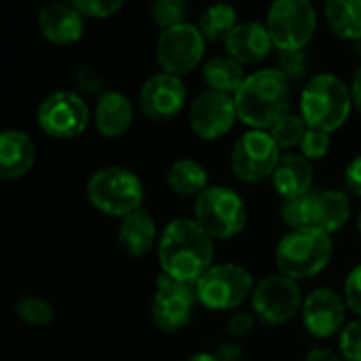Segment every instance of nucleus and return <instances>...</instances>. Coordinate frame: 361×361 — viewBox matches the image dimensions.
Returning <instances> with one entry per match:
<instances>
[{
  "instance_id": "58836bf2",
  "label": "nucleus",
  "mask_w": 361,
  "mask_h": 361,
  "mask_svg": "<svg viewBox=\"0 0 361 361\" xmlns=\"http://www.w3.org/2000/svg\"><path fill=\"white\" fill-rule=\"evenodd\" d=\"M345 184H347V188L353 195L361 197V157H355L347 165V169H345Z\"/></svg>"
},
{
  "instance_id": "c03bdc74",
  "label": "nucleus",
  "mask_w": 361,
  "mask_h": 361,
  "mask_svg": "<svg viewBox=\"0 0 361 361\" xmlns=\"http://www.w3.org/2000/svg\"><path fill=\"white\" fill-rule=\"evenodd\" d=\"M357 228H360V235H361V212H360V218H357Z\"/></svg>"
},
{
  "instance_id": "a211bd4d",
  "label": "nucleus",
  "mask_w": 361,
  "mask_h": 361,
  "mask_svg": "<svg viewBox=\"0 0 361 361\" xmlns=\"http://www.w3.org/2000/svg\"><path fill=\"white\" fill-rule=\"evenodd\" d=\"M224 47L228 55L239 63H258L271 53L275 44L267 23L239 21V25L226 36Z\"/></svg>"
},
{
  "instance_id": "c85d7f7f",
  "label": "nucleus",
  "mask_w": 361,
  "mask_h": 361,
  "mask_svg": "<svg viewBox=\"0 0 361 361\" xmlns=\"http://www.w3.org/2000/svg\"><path fill=\"white\" fill-rule=\"evenodd\" d=\"M15 313L25 326H32V328H44V326L53 324V319H55L53 305L40 296H25V298L17 300Z\"/></svg>"
},
{
  "instance_id": "393cba45",
  "label": "nucleus",
  "mask_w": 361,
  "mask_h": 361,
  "mask_svg": "<svg viewBox=\"0 0 361 361\" xmlns=\"http://www.w3.org/2000/svg\"><path fill=\"white\" fill-rule=\"evenodd\" d=\"M205 167L195 159H178L167 169V184L182 197H201L209 186Z\"/></svg>"
},
{
  "instance_id": "a19ab883",
  "label": "nucleus",
  "mask_w": 361,
  "mask_h": 361,
  "mask_svg": "<svg viewBox=\"0 0 361 361\" xmlns=\"http://www.w3.org/2000/svg\"><path fill=\"white\" fill-rule=\"evenodd\" d=\"M305 361H343V357L338 355V353H334V351H330V349H313Z\"/></svg>"
},
{
  "instance_id": "1a4fd4ad",
  "label": "nucleus",
  "mask_w": 361,
  "mask_h": 361,
  "mask_svg": "<svg viewBox=\"0 0 361 361\" xmlns=\"http://www.w3.org/2000/svg\"><path fill=\"white\" fill-rule=\"evenodd\" d=\"M281 157V148L269 131L252 129L235 142L231 152V169L243 182H262L273 178Z\"/></svg>"
},
{
  "instance_id": "a878e982",
  "label": "nucleus",
  "mask_w": 361,
  "mask_h": 361,
  "mask_svg": "<svg viewBox=\"0 0 361 361\" xmlns=\"http://www.w3.org/2000/svg\"><path fill=\"white\" fill-rule=\"evenodd\" d=\"M324 13L336 36L361 40V0H328Z\"/></svg>"
},
{
  "instance_id": "f257e3e1",
  "label": "nucleus",
  "mask_w": 361,
  "mask_h": 361,
  "mask_svg": "<svg viewBox=\"0 0 361 361\" xmlns=\"http://www.w3.org/2000/svg\"><path fill=\"white\" fill-rule=\"evenodd\" d=\"M161 273L186 286H197L214 267V239L190 218L169 222L159 239Z\"/></svg>"
},
{
  "instance_id": "4468645a",
  "label": "nucleus",
  "mask_w": 361,
  "mask_h": 361,
  "mask_svg": "<svg viewBox=\"0 0 361 361\" xmlns=\"http://www.w3.org/2000/svg\"><path fill=\"white\" fill-rule=\"evenodd\" d=\"M235 99L226 93L203 91L188 108V121L192 131L203 140H218L228 133L237 121Z\"/></svg>"
},
{
  "instance_id": "bb28decb",
  "label": "nucleus",
  "mask_w": 361,
  "mask_h": 361,
  "mask_svg": "<svg viewBox=\"0 0 361 361\" xmlns=\"http://www.w3.org/2000/svg\"><path fill=\"white\" fill-rule=\"evenodd\" d=\"M197 25L203 32L205 40H226V36L239 25V13L235 6L224 2L209 4L201 13Z\"/></svg>"
},
{
  "instance_id": "20e7f679",
  "label": "nucleus",
  "mask_w": 361,
  "mask_h": 361,
  "mask_svg": "<svg viewBox=\"0 0 361 361\" xmlns=\"http://www.w3.org/2000/svg\"><path fill=\"white\" fill-rule=\"evenodd\" d=\"M332 237L319 228L286 233L275 247V262L281 275L298 281L322 273L332 260Z\"/></svg>"
},
{
  "instance_id": "6ab92c4d",
  "label": "nucleus",
  "mask_w": 361,
  "mask_h": 361,
  "mask_svg": "<svg viewBox=\"0 0 361 361\" xmlns=\"http://www.w3.org/2000/svg\"><path fill=\"white\" fill-rule=\"evenodd\" d=\"M36 161L32 137L21 129H6L0 135V178L17 180L25 176Z\"/></svg>"
},
{
  "instance_id": "4c0bfd02",
  "label": "nucleus",
  "mask_w": 361,
  "mask_h": 361,
  "mask_svg": "<svg viewBox=\"0 0 361 361\" xmlns=\"http://www.w3.org/2000/svg\"><path fill=\"white\" fill-rule=\"evenodd\" d=\"M256 324H258V317L256 313H235L228 324H226V332L233 336V338H245L250 336L254 330H256Z\"/></svg>"
},
{
  "instance_id": "b1692460",
  "label": "nucleus",
  "mask_w": 361,
  "mask_h": 361,
  "mask_svg": "<svg viewBox=\"0 0 361 361\" xmlns=\"http://www.w3.org/2000/svg\"><path fill=\"white\" fill-rule=\"evenodd\" d=\"M203 78L209 91L228 95V93H237L247 76L243 72V63H239L231 55H214L203 66Z\"/></svg>"
},
{
  "instance_id": "39448f33",
  "label": "nucleus",
  "mask_w": 361,
  "mask_h": 361,
  "mask_svg": "<svg viewBox=\"0 0 361 361\" xmlns=\"http://www.w3.org/2000/svg\"><path fill=\"white\" fill-rule=\"evenodd\" d=\"M87 199L102 214L125 218L142 209L144 186L131 169L108 165L91 173L87 182Z\"/></svg>"
},
{
  "instance_id": "423d86ee",
  "label": "nucleus",
  "mask_w": 361,
  "mask_h": 361,
  "mask_svg": "<svg viewBox=\"0 0 361 361\" xmlns=\"http://www.w3.org/2000/svg\"><path fill=\"white\" fill-rule=\"evenodd\" d=\"M195 220L212 239H231L245 228L247 209L241 195L228 186H209L195 201Z\"/></svg>"
},
{
  "instance_id": "72a5a7b5",
  "label": "nucleus",
  "mask_w": 361,
  "mask_h": 361,
  "mask_svg": "<svg viewBox=\"0 0 361 361\" xmlns=\"http://www.w3.org/2000/svg\"><path fill=\"white\" fill-rule=\"evenodd\" d=\"M341 355L349 361H361V317L341 332Z\"/></svg>"
},
{
  "instance_id": "9d476101",
  "label": "nucleus",
  "mask_w": 361,
  "mask_h": 361,
  "mask_svg": "<svg viewBox=\"0 0 361 361\" xmlns=\"http://www.w3.org/2000/svg\"><path fill=\"white\" fill-rule=\"evenodd\" d=\"M40 129L55 140H72L89 125V106L76 91L59 89L49 93L38 106Z\"/></svg>"
},
{
  "instance_id": "aec40b11",
  "label": "nucleus",
  "mask_w": 361,
  "mask_h": 361,
  "mask_svg": "<svg viewBox=\"0 0 361 361\" xmlns=\"http://www.w3.org/2000/svg\"><path fill=\"white\" fill-rule=\"evenodd\" d=\"M313 165L307 157L288 152L281 157L279 165L273 173V186L283 197V201L298 199L302 195L311 192L313 186Z\"/></svg>"
},
{
  "instance_id": "ddd939ff",
  "label": "nucleus",
  "mask_w": 361,
  "mask_h": 361,
  "mask_svg": "<svg viewBox=\"0 0 361 361\" xmlns=\"http://www.w3.org/2000/svg\"><path fill=\"white\" fill-rule=\"evenodd\" d=\"M197 302L199 298L195 286L178 283L161 273L150 305L152 324L163 332H178L190 324Z\"/></svg>"
},
{
  "instance_id": "dca6fc26",
  "label": "nucleus",
  "mask_w": 361,
  "mask_h": 361,
  "mask_svg": "<svg viewBox=\"0 0 361 361\" xmlns=\"http://www.w3.org/2000/svg\"><path fill=\"white\" fill-rule=\"evenodd\" d=\"M186 104V87L180 76L159 72L146 78L140 91V108L152 121L173 118Z\"/></svg>"
},
{
  "instance_id": "2eb2a0df",
  "label": "nucleus",
  "mask_w": 361,
  "mask_h": 361,
  "mask_svg": "<svg viewBox=\"0 0 361 361\" xmlns=\"http://www.w3.org/2000/svg\"><path fill=\"white\" fill-rule=\"evenodd\" d=\"M302 324L315 338H330L345 330V315L347 302L332 288H317L313 290L302 305Z\"/></svg>"
},
{
  "instance_id": "473e14b6",
  "label": "nucleus",
  "mask_w": 361,
  "mask_h": 361,
  "mask_svg": "<svg viewBox=\"0 0 361 361\" xmlns=\"http://www.w3.org/2000/svg\"><path fill=\"white\" fill-rule=\"evenodd\" d=\"M328 150H330V133L309 127L302 137V144H300V154L307 157L309 161H313V159L326 157Z\"/></svg>"
},
{
  "instance_id": "0eeeda50",
  "label": "nucleus",
  "mask_w": 361,
  "mask_h": 361,
  "mask_svg": "<svg viewBox=\"0 0 361 361\" xmlns=\"http://www.w3.org/2000/svg\"><path fill=\"white\" fill-rule=\"evenodd\" d=\"M252 273L235 262L214 264L195 286L197 298L212 311H231L243 305L254 294Z\"/></svg>"
},
{
  "instance_id": "6e6552de",
  "label": "nucleus",
  "mask_w": 361,
  "mask_h": 361,
  "mask_svg": "<svg viewBox=\"0 0 361 361\" xmlns=\"http://www.w3.org/2000/svg\"><path fill=\"white\" fill-rule=\"evenodd\" d=\"M267 27L279 51H300L315 34V6L309 0H277L269 8Z\"/></svg>"
},
{
  "instance_id": "79ce46f5",
  "label": "nucleus",
  "mask_w": 361,
  "mask_h": 361,
  "mask_svg": "<svg viewBox=\"0 0 361 361\" xmlns=\"http://www.w3.org/2000/svg\"><path fill=\"white\" fill-rule=\"evenodd\" d=\"M351 93H353V104L361 112V68L353 74V82H351Z\"/></svg>"
},
{
  "instance_id": "f3484780",
  "label": "nucleus",
  "mask_w": 361,
  "mask_h": 361,
  "mask_svg": "<svg viewBox=\"0 0 361 361\" xmlns=\"http://www.w3.org/2000/svg\"><path fill=\"white\" fill-rule=\"evenodd\" d=\"M40 34L53 44H70L82 36L85 17L74 2H47L38 11Z\"/></svg>"
},
{
  "instance_id": "7ed1b4c3",
  "label": "nucleus",
  "mask_w": 361,
  "mask_h": 361,
  "mask_svg": "<svg viewBox=\"0 0 361 361\" xmlns=\"http://www.w3.org/2000/svg\"><path fill=\"white\" fill-rule=\"evenodd\" d=\"M353 108L351 87L336 74L322 72L309 78L300 95V116L309 127L326 133L345 125Z\"/></svg>"
},
{
  "instance_id": "cd10ccee",
  "label": "nucleus",
  "mask_w": 361,
  "mask_h": 361,
  "mask_svg": "<svg viewBox=\"0 0 361 361\" xmlns=\"http://www.w3.org/2000/svg\"><path fill=\"white\" fill-rule=\"evenodd\" d=\"M315 201H317V190H311L309 195H302L298 199L283 201L281 205L283 222L292 231L315 228Z\"/></svg>"
},
{
  "instance_id": "4be33fe9",
  "label": "nucleus",
  "mask_w": 361,
  "mask_h": 361,
  "mask_svg": "<svg viewBox=\"0 0 361 361\" xmlns=\"http://www.w3.org/2000/svg\"><path fill=\"white\" fill-rule=\"evenodd\" d=\"M157 241V226H154V218L150 216V212H146L144 207L125 216L121 220L118 226V245L121 250L131 256V258H140L144 254H148L152 250Z\"/></svg>"
},
{
  "instance_id": "f03ea898",
  "label": "nucleus",
  "mask_w": 361,
  "mask_h": 361,
  "mask_svg": "<svg viewBox=\"0 0 361 361\" xmlns=\"http://www.w3.org/2000/svg\"><path fill=\"white\" fill-rule=\"evenodd\" d=\"M237 116L252 129H271L279 118L290 114L292 82L277 68H264L250 74L235 93Z\"/></svg>"
},
{
  "instance_id": "5701e85b",
  "label": "nucleus",
  "mask_w": 361,
  "mask_h": 361,
  "mask_svg": "<svg viewBox=\"0 0 361 361\" xmlns=\"http://www.w3.org/2000/svg\"><path fill=\"white\" fill-rule=\"evenodd\" d=\"M351 218V201L343 190H317L315 201V228L332 235L343 228Z\"/></svg>"
},
{
  "instance_id": "7c9ffc66",
  "label": "nucleus",
  "mask_w": 361,
  "mask_h": 361,
  "mask_svg": "<svg viewBox=\"0 0 361 361\" xmlns=\"http://www.w3.org/2000/svg\"><path fill=\"white\" fill-rule=\"evenodd\" d=\"M186 17L188 4L184 0H157L150 6V19L163 30L186 23Z\"/></svg>"
},
{
  "instance_id": "37998d69",
  "label": "nucleus",
  "mask_w": 361,
  "mask_h": 361,
  "mask_svg": "<svg viewBox=\"0 0 361 361\" xmlns=\"http://www.w3.org/2000/svg\"><path fill=\"white\" fill-rule=\"evenodd\" d=\"M186 361H220V360H218V355H214V353H195V355H190Z\"/></svg>"
},
{
  "instance_id": "e433bc0d",
  "label": "nucleus",
  "mask_w": 361,
  "mask_h": 361,
  "mask_svg": "<svg viewBox=\"0 0 361 361\" xmlns=\"http://www.w3.org/2000/svg\"><path fill=\"white\" fill-rule=\"evenodd\" d=\"M345 302L357 317H361V264L351 269L345 279Z\"/></svg>"
},
{
  "instance_id": "c756f323",
  "label": "nucleus",
  "mask_w": 361,
  "mask_h": 361,
  "mask_svg": "<svg viewBox=\"0 0 361 361\" xmlns=\"http://www.w3.org/2000/svg\"><path fill=\"white\" fill-rule=\"evenodd\" d=\"M309 125L300 114H286L271 127V137L277 142L279 148H294L302 144V137L307 133Z\"/></svg>"
},
{
  "instance_id": "f8f14e48",
  "label": "nucleus",
  "mask_w": 361,
  "mask_h": 361,
  "mask_svg": "<svg viewBox=\"0 0 361 361\" xmlns=\"http://www.w3.org/2000/svg\"><path fill=\"white\" fill-rule=\"evenodd\" d=\"M302 292L298 281L286 275H267L260 279L252 294V309L256 317L271 326H281L302 311Z\"/></svg>"
},
{
  "instance_id": "ea45409f",
  "label": "nucleus",
  "mask_w": 361,
  "mask_h": 361,
  "mask_svg": "<svg viewBox=\"0 0 361 361\" xmlns=\"http://www.w3.org/2000/svg\"><path fill=\"white\" fill-rule=\"evenodd\" d=\"M241 347L237 343H222L218 349V360L220 361H241Z\"/></svg>"
},
{
  "instance_id": "2f4dec72",
  "label": "nucleus",
  "mask_w": 361,
  "mask_h": 361,
  "mask_svg": "<svg viewBox=\"0 0 361 361\" xmlns=\"http://www.w3.org/2000/svg\"><path fill=\"white\" fill-rule=\"evenodd\" d=\"M277 70H281L290 78V82H298L309 72V57L302 49L300 51H279Z\"/></svg>"
},
{
  "instance_id": "9b49d317",
  "label": "nucleus",
  "mask_w": 361,
  "mask_h": 361,
  "mask_svg": "<svg viewBox=\"0 0 361 361\" xmlns=\"http://www.w3.org/2000/svg\"><path fill=\"white\" fill-rule=\"evenodd\" d=\"M203 53H205V36L199 30V25L190 21L167 27L159 34L157 61L167 74L182 78V74H188L199 66Z\"/></svg>"
},
{
  "instance_id": "412c9836",
  "label": "nucleus",
  "mask_w": 361,
  "mask_h": 361,
  "mask_svg": "<svg viewBox=\"0 0 361 361\" xmlns=\"http://www.w3.org/2000/svg\"><path fill=\"white\" fill-rule=\"evenodd\" d=\"M95 127L106 137H121L133 123V104L121 91H106L95 104Z\"/></svg>"
},
{
  "instance_id": "f704fd0d",
  "label": "nucleus",
  "mask_w": 361,
  "mask_h": 361,
  "mask_svg": "<svg viewBox=\"0 0 361 361\" xmlns=\"http://www.w3.org/2000/svg\"><path fill=\"white\" fill-rule=\"evenodd\" d=\"M74 4L82 13V17L93 19H106L123 8V0H76Z\"/></svg>"
},
{
  "instance_id": "c9c22d12",
  "label": "nucleus",
  "mask_w": 361,
  "mask_h": 361,
  "mask_svg": "<svg viewBox=\"0 0 361 361\" xmlns=\"http://www.w3.org/2000/svg\"><path fill=\"white\" fill-rule=\"evenodd\" d=\"M74 80L78 85L80 91L89 93V95H104V76L99 74L97 68L93 66H78L76 74H74Z\"/></svg>"
}]
</instances>
